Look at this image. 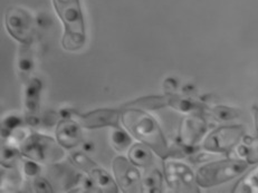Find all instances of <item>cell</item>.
I'll return each mask as SVG.
<instances>
[{
  "label": "cell",
  "mask_w": 258,
  "mask_h": 193,
  "mask_svg": "<svg viewBox=\"0 0 258 193\" xmlns=\"http://www.w3.org/2000/svg\"><path fill=\"white\" fill-rule=\"evenodd\" d=\"M121 122L133 138L148 145L159 158L171 159L172 148L169 147L158 121L150 114L140 108H123Z\"/></svg>",
  "instance_id": "1"
},
{
  "label": "cell",
  "mask_w": 258,
  "mask_h": 193,
  "mask_svg": "<svg viewBox=\"0 0 258 193\" xmlns=\"http://www.w3.org/2000/svg\"><path fill=\"white\" fill-rule=\"evenodd\" d=\"M53 5L64 27L63 48L72 53L81 50L86 43V31L80 0H53Z\"/></svg>",
  "instance_id": "2"
},
{
  "label": "cell",
  "mask_w": 258,
  "mask_h": 193,
  "mask_svg": "<svg viewBox=\"0 0 258 193\" xmlns=\"http://www.w3.org/2000/svg\"><path fill=\"white\" fill-rule=\"evenodd\" d=\"M248 164V161L242 159H227L205 164L196 173L197 183L205 189L226 183L244 173Z\"/></svg>",
  "instance_id": "3"
},
{
  "label": "cell",
  "mask_w": 258,
  "mask_h": 193,
  "mask_svg": "<svg viewBox=\"0 0 258 193\" xmlns=\"http://www.w3.org/2000/svg\"><path fill=\"white\" fill-rule=\"evenodd\" d=\"M22 156L34 160L40 164L54 165L65 159L64 148L54 140L46 135L30 132L19 147Z\"/></svg>",
  "instance_id": "4"
},
{
  "label": "cell",
  "mask_w": 258,
  "mask_h": 193,
  "mask_svg": "<svg viewBox=\"0 0 258 193\" xmlns=\"http://www.w3.org/2000/svg\"><path fill=\"white\" fill-rule=\"evenodd\" d=\"M245 137V127L242 125L220 126L211 132L203 143V149L210 153H229L240 140Z\"/></svg>",
  "instance_id": "5"
},
{
  "label": "cell",
  "mask_w": 258,
  "mask_h": 193,
  "mask_svg": "<svg viewBox=\"0 0 258 193\" xmlns=\"http://www.w3.org/2000/svg\"><path fill=\"white\" fill-rule=\"evenodd\" d=\"M164 178L174 192H199L194 171L187 164L175 160H164Z\"/></svg>",
  "instance_id": "6"
},
{
  "label": "cell",
  "mask_w": 258,
  "mask_h": 193,
  "mask_svg": "<svg viewBox=\"0 0 258 193\" xmlns=\"http://www.w3.org/2000/svg\"><path fill=\"white\" fill-rule=\"evenodd\" d=\"M5 25L9 35L23 45H30L35 29L30 14L23 8L12 7L7 10Z\"/></svg>",
  "instance_id": "7"
},
{
  "label": "cell",
  "mask_w": 258,
  "mask_h": 193,
  "mask_svg": "<svg viewBox=\"0 0 258 193\" xmlns=\"http://www.w3.org/2000/svg\"><path fill=\"white\" fill-rule=\"evenodd\" d=\"M113 173L120 189L125 193L142 192V178L138 166L130 159L116 156L112 163Z\"/></svg>",
  "instance_id": "8"
},
{
  "label": "cell",
  "mask_w": 258,
  "mask_h": 193,
  "mask_svg": "<svg viewBox=\"0 0 258 193\" xmlns=\"http://www.w3.org/2000/svg\"><path fill=\"white\" fill-rule=\"evenodd\" d=\"M207 128L206 119L197 113L182 119L179 131V144L185 150L187 154H195V147L204 138Z\"/></svg>",
  "instance_id": "9"
},
{
  "label": "cell",
  "mask_w": 258,
  "mask_h": 193,
  "mask_svg": "<svg viewBox=\"0 0 258 193\" xmlns=\"http://www.w3.org/2000/svg\"><path fill=\"white\" fill-rule=\"evenodd\" d=\"M121 111L114 108H99L85 114H76V121L83 128L97 130L102 127H120Z\"/></svg>",
  "instance_id": "10"
},
{
  "label": "cell",
  "mask_w": 258,
  "mask_h": 193,
  "mask_svg": "<svg viewBox=\"0 0 258 193\" xmlns=\"http://www.w3.org/2000/svg\"><path fill=\"white\" fill-rule=\"evenodd\" d=\"M81 125L72 118H60L56 126V140L66 150H73L84 142Z\"/></svg>",
  "instance_id": "11"
},
{
  "label": "cell",
  "mask_w": 258,
  "mask_h": 193,
  "mask_svg": "<svg viewBox=\"0 0 258 193\" xmlns=\"http://www.w3.org/2000/svg\"><path fill=\"white\" fill-rule=\"evenodd\" d=\"M43 84L38 78H29L25 87V117L37 116L40 106V94H42Z\"/></svg>",
  "instance_id": "12"
},
{
  "label": "cell",
  "mask_w": 258,
  "mask_h": 193,
  "mask_svg": "<svg viewBox=\"0 0 258 193\" xmlns=\"http://www.w3.org/2000/svg\"><path fill=\"white\" fill-rule=\"evenodd\" d=\"M89 176L94 183L97 192L117 193L120 191V186H118L116 180L113 179L108 172L100 168L99 165L91 171Z\"/></svg>",
  "instance_id": "13"
},
{
  "label": "cell",
  "mask_w": 258,
  "mask_h": 193,
  "mask_svg": "<svg viewBox=\"0 0 258 193\" xmlns=\"http://www.w3.org/2000/svg\"><path fill=\"white\" fill-rule=\"evenodd\" d=\"M169 106V94L164 95H150L137 98L132 102L126 103L122 108H140V109H160Z\"/></svg>",
  "instance_id": "14"
},
{
  "label": "cell",
  "mask_w": 258,
  "mask_h": 193,
  "mask_svg": "<svg viewBox=\"0 0 258 193\" xmlns=\"http://www.w3.org/2000/svg\"><path fill=\"white\" fill-rule=\"evenodd\" d=\"M153 151L143 143L133 144L128 150V159L140 168H150L153 164Z\"/></svg>",
  "instance_id": "15"
},
{
  "label": "cell",
  "mask_w": 258,
  "mask_h": 193,
  "mask_svg": "<svg viewBox=\"0 0 258 193\" xmlns=\"http://www.w3.org/2000/svg\"><path fill=\"white\" fill-rule=\"evenodd\" d=\"M166 179L159 169H150L142 178V192L160 193L163 189V180Z\"/></svg>",
  "instance_id": "16"
},
{
  "label": "cell",
  "mask_w": 258,
  "mask_h": 193,
  "mask_svg": "<svg viewBox=\"0 0 258 193\" xmlns=\"http://www.w3.org/2000/svg\"><path fill=\"white\" fill-rule=\"evenodd\" d=\"M110 142L114 150L120 153L126 152L132 147L131 137L120 127H112V131L110 133Z\"/></svg>",
  "instance_id": "17"
},
{
  "label": "cell",
  "mask_w": 258,
  "mask_h": 193,
  "mask_svg": "<svg viewBox=\"0 0 258 193\" xmlns=\"http://www.w3.org/2000/svg\"><path fill=\"white\" fill-rule=\"evenodd\" d=\"M169 106L183 113L195 114V113H200L204 111V108H200V106L197 103L187 100V98L180 97L178 95H175L174 93L169 94Z\"/></svg>",
  "instance_id": "18"
},
{
  "label": "cell",
  "mask_w": 258,
  "mask_h": 193,
  "mask_svg": "<svg viewBox=\"0 0 258 193\" xmlns=\"http://www.w3.org/2000/svg\"><path fill=\"white\" fill-rule=\"evenodd\" d=\"M28 46L29 45H23L18 56V71L23 80L29 78L30 73L34 70V57Z\"/></svg>",
  "instance_id": "19"
},
{
  "label": "cell",
  "mask_w": 258,
  "mask_h": 193,
  "mask_svg": "<svg viewBox=\"0 0 258 193\" xmlns=\"http://www.w3.org/2000/svg\"><path fill=\"white\" fill-rule=\"evenodd\" d=\"M69 160L72 164L81 171H83L87 175L91 173V171L95 166H97L94 161L87 156L86 152H82V151H72L69 155Z\"/></svg>",
  "instance_id": "20"
},
{
  "label": "cell",
  "mask_w": 258,
  "mask_h": 193,
  "mask_svg": "<svg viewBox=\"0 0 258 193\" xmlns=\"http://www.w3.org/2000/svg\"><path fill=\"white\" fill-rule=\"evenodd\" d=\"M209 114L218 121H231L240 116V111L238 108L229 107L225 105H217L209 109Z\"/></svg>",
  "instance_id": "21"
},
{
  "label": "cell",
  "mask_w": 258,
  "mask_h": 193,
  "mask_svg": "<svg viewBox=\"0 0 258 193\" xmlns=\"http://www.w3.org/2000/svg\"><path fill=\"white\" fill-rule=\"evenodd\" d=\"M22 155L20 150L13 145L5 144L2 150V164L4 168H15V164Z\"/></svg>",
  "instance_id": "22"
},
{
  "label": "cell",
  "mask_w": 258,
  "mask_h": 193,
  "mask_svg": "<svg viewBox=\"0 0 258 193\" xmlns=\"http://www.w3.org/2000/svg\"><path fill=\"white\" fill-rule=\"evenodd\" d=\"M24 123H25L24 119L18 115H10V116H7L5 119H3V123H2L3 138L7 139L8 137H10V134L13 133V131H15V130L20 126H23Z\"/></svg>",
  "instance_id": "23"
},
{
  "label": "cell",
  "mask_w": 258,
  "mask_h": 193,
  "mask_svg": "<svg viewBox=\"0 0 258 193\" xmlns=\"http://www.w3.org/2000/svg\"><path fill=\"white\" fill-rule=\"evenodd\" d=\"M22 171L26 178L34 179L40 174L42 166H40V163L36 162L34 160L26 159L22 161Z\"/></svg>",
  "instance_id": "24"
},
{
  "label": "cell",
  "mask_w": 258,
  "mask_h": 193,
  "mask_svg": "<svg viewBox=\"0 0 258 193\" xmlns=\"http://www.w3.org/2000/svg\"><path fill=\"white\" fill-rule=\"evenodd\" d=\"M32 187L34 189V191L37 193H53L54 192L50 182L40 175L36 176V178L33 179Z\"/></svg>",
  "instance_id": "25"
},
{
  "label": "cell",
  "mask_w": 258,
  "mask_h": 193,
  "mask_svg": "<svg viewBox=\"0 0 258 193\" xmlns=\"http://www.w3.org/2000/svg\"><path fill=\"white\" fill-rule=\"evenodd\" d=\"M60 116L59 114L55 113L53 111H48L44 114V116L42 117V124L45 127H53V126H57L58 122L60 119H58Z\"/></svg>",
  "instance_id": "26"
},
{
  "label": "cell",
  "mask_w": 258,
  "mask_h": 193,
  "mask_svg": "<svg viewBox=\"0 0 258 193\" xmlns=\"http://www.w3.org/2000/svg\"><path fill=\"white\" fill-rule=\"evenodd\" d=\"M178 88V83L173 78L169 77L167 80H164L163 82V90L166 91L167 94H172L174 93V91H177Z\"/></svg>",
  "instance_id": "27"
},
{
  "label": "cell",
  "mask_w": 258,
  "mask_h": 193,
  "mask_svg": "<svg viewBox=\"0 0 258 193\" xmlns=\"http://www.w3.org/2000/svg\"><path fill=\"white\" fill-rule=\"evenodd\" d=\"M58 114H59L60 118H72V116H73L74 114H76V113L73 111V109L64 107V108L60 109Z\"/></svg>",
  "instance_id": "28"
},
{
  "label": "cell",
  "mask_w": 258,
  "mask_h": 193,
  "mask_svg": "<svg viewBox=\"0 0 258 193\" xmlns=\"http://www.w3.org/2000/svg\"><path fill=\"white\" fill-rule=\"evenodd\" d=\"M82 148H83V151L86 153H91L93 151L95 150V145L91 141H84L83 143H82Z\"/></svg>",
  "instance_id": "29"
},
{
  "label": "cell",
  "mask_w": 258,
  "mask_h": 193,
  "mask_svg": "<svg viewBox=\"0 0 258 193\" xmlns=\"http://www.w3.org/2000/svg\"><path fill=\"white\" fill-rule=\"evenodd\" d=\"M252 112H254V119H255L256 130L258 131V107H254V108H252Z\"/></svg>",
  "instance_id": "30"
}]
</instances>
